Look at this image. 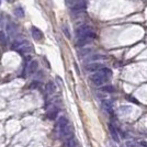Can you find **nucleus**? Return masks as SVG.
I'll use <instances>...</instances> for the list:
<instances>
[{
  "label": "nucleus",
  "mask_w": 147,
  "mask_h": 147,
  "mask_svg": "<svg viewBox=\"0 0 147 147\" xmlns=\"http://www.w3.org/2000/svg\"><path fill=\"white\" fill-rule=\"evenodd\" d=\"M111 74L112 73H111V70L109 68L103 67L101 68L100 70H98V71H96L94 74H92L90 76V79H91V81L94 85L101 86L109 79V77H111Z\"/></svg>",
  "instance_id": "f257e3e1"
},
{
  "label": "nucleus",
  "mask_w": 147,
  "mask_h": 147,
  "mask_svg": "<svg viewBox=\"0 0 147 147\" xmlns=\"http://www.w3.org/2000/svg\"><path fill=\"white\" fill-rule=\"evenodd\" d=\"M12 49L18 51L19 53H23V54H26V53H31L33 51V46L32 44L26 41L24 38H16L12 43Z\"/></svg>",
  "instance_id": "f03ea898"
},
{
  "label": "nucleus",
  "mask_w": 147,
  "mask_h": 147,
  "mask_svg": "<svg viewBox=\"0 0 147 147\" xmlns=\"http://www.w3.org/2000/svg\"><path fill=\"white\" fill-rule=\"evenodd\" d=\"M76 36L78 40L85 38V37L92 36L93 37V33H92V29L89 25H81L76 30Z\"/></svg>",
  "instance_id": "7ed1b4c3"
},
{
  "label": "nucleus",
  "mask_w": 147,
  "mask_h": 147,
  "mask_svg": "<svg viewBox=\"0 0 147 147\" xmlns=\"http://www.w3.org/2000/svg\"><path fill=\"white\" fill-rule=\"evenodd\" d=\"M59 129V133L66 140H70V138H73L74 137V131H73V127L70 126V124L68 123L66 125H64V126H61V127H58Z\"/></svg>",
  "instance_id": "20e7f679"
},
{
  "label": "nucleus",
  "mask_w": 147,
  "mask_h": 147,
  "mask_svg": "<svg viewBox=\"0 0 147 147\" xmlns=\"http://www.w3.org/2000/svg\"><path fill=\"white\" fill-rule=\"evenodd\" d=\"M31 33H32V36H33V38L35 41H42L44 38L43 32L40 30V29L35 28V26H32L31 28Z\"/></svg>",
  "instance_id": "39448f33"
},
{
  "label": "nucleus",
  "mask_w": 147,
  "mask_h": 147,
  "mask_svg": "<svg viewBox=\"0 0 147 147\" xmlns=\"http://www.w3.org/2000/svg\"><path fill=\"white\" fill-rule=\"evenodd\" d=\"M36 69H37V61H32L26 65V67H25V74L26 75H33V74L36 71Z\"/></svg>",
  "instance_id": "423d86ee"
},
{
  "label": "nucleus",
  "mask_w": 147,
  "mask_h": 147,
  "mask_svg": "<svg viewBox=\"0 0 147 147\" xmlns=\"http://www.w3.org/2000/svg\"><path fill=\"white\" fill-rule=\"evenodd\" d=\"M104 66L101 64V63H91V64H89V65H87L86 66V69L88 71H98L100 70L101 68H103Z\"/></svg>",
  "instance_id": "0eeeda50"
},
{
  "label": "nucleus",
  "mask_w": 147,
  "mask_h": 147,
  "mask_svg": "<svg viewBox=\"0 0 147 147\" xmlns=\"http://www.w3.org/2000/svg\"><path fill=\"white\" fill-rule=\"evenodd\" d=\"M57 113H58V110L55 105H49V108L47 109V113L46 115L49 120H54L56 117H57Z\"/></svg>",
  "instance_id": "6e6552de"
},
{
  "label": "nucleus",
  "mask_w": 147,
  "mask_h": 147,
  "mask_svg": "<svg viewBox=\"0 0 147 147\" xmlns=\"http://www.w3.org/2000/svg\"><path fill=\"white\" fill-rule=\"evenodd\" d=\"M109 131H110V134H111V136H112V138H113V141L117 142V143L120 142V137H119V134H117V131L114 129V126H113L112 124L109 125Z\"/></svg>",
  "instance_id": "1a4fd4ad"
},
{
  "label": "nucleus",
  "mask_w": 147,
  "mask_h": 147,
  "mask_svg": "<svg viewBox=\"0 0 147 147\" xmlns=\"http://www.w3.org/2000/svg\"><path fill=\"white\" fill-rule=\"evenodd\" d=\"M6 30L10 36H13V35H16V33H17V26H16V24H13V23H8Z\"/></svg>",
  "instance_id": "9d476101"
},
{
  "label": "nucleus",
  "mask_w": 147,
  "mask_h": 147,
  "mask_svg": "<svg viewBox=\"0 0 147 147\" xmlns=\"http://www.w3.org/2000/svg\"><path fill=\"white\" fill-rule=\"evenodd\" d=\"M102 107H103V109L107 112L112 113V102H111L110 100H103L102 101Z\"/></svg>",
  "instance_id": "9b49d317"
},
{
  "label": "nucleus",
  "mask_w": 147,
  "mask_h": 147,
  "mask_svg": "<svg viewBox=\"0 0 147 147\" xmlns=\"http://www.w3.org/2000/svg\"><path fill=\"white\" fill-rule=\"evenodd\" d=\"M45 90L49 94H52L53 92H55L56 90V86L54 85V82H47V85L45 87Z\"/></svg>",
  "instance_id": "f8f14e48"
},
{
  "label": "nucleus",
  "mask_w": 147,
  "mask_h": 147,
  "mask_svg": "<svg viewBox=\"0 0 147 147\" xmlns=\"http://www.w3.org/2000/svg\"><path fill=\"white\" fill-rule=\"evenodd\" d=\"M13 14H14L16 17H18V18H23V17H24V10H23L21 7H18V8H16V9L13 10Z\"/></svg>",
  "instance_id": "ddd939ff"
},
{
  "label": "nucleus",
  "mask_w": 147,
  "mask_h": 147,
  "mask_svg": "<svg viewBox=\"0 0 147 147\" xmlns=\"http://www.w3.org/2000/svg\"><path fill=\"white\" fill-rule=\"evenodd\" d=\"M101 91L109 92V93H111V92L114 91V88H113L112 86H103L102 88H101Z\"/></svg>",
  "instance_id": "4468645a"
},
{
  "label": "nucleus",
  "mask_w": 147,
  "mask_h": 147,
  "mask_svg": "<svg viewBox=\"0 0 147 147\" xmlns=\"http://www.w3.org/2000/svg\"><path fill=\"white\" fill-rule=\"evenodd\" d=\"M0 42L3 44L7 43V36H6V33L3 31H0Z\"/></svg>",
  "instance_id": "2eb2a0df"
},
{
  "label": "nucleus",
  "mask_w": 147,
  "mask_h": 147,
  "mask_svg": "<svg viewBox=\"0 0 147 147\" xmlns=\"http://www.w3.org/2000/svg\"><path fill=\"white\" fill-rule=\"evenodd\" d=\"M140 147H147V142L146 141H141L140 142Z\"/></svg>",
  "instance_id": "dca6fc26"
},
{
  "label": "nucleus",
  "mask_w": 147,
  "mask_h": 147,
  "mask_svg": "<svg viewBox=\"0 0 147 147\" xmlns=\"http://www.w3.org/2000/svg\"><path fill=\"white\" fill-rule=\"evenodd\" d=\"M64 33H66V35H67V37H70V34H69V32H68L67 28H64Z\"/></svg>",
  "instance_id": "f3484780"
},
{
  "label": "nucleus",
  "mask_w": 147,
  "mask_h": 147,
  "mask_svg": "<svg viewBox=\"0 0 147 147\" xmlns=\"http://www.w3.org/2000/svg\"><path fill=\"white\" fill-rule=\"evenodd\" d=\"M1 22H2V17L0 16V24H1Z\"/></svg>",
  "instance_id": "a211bd4d"
},
{
  "label": "nucleus",
  "mask_w": 147,
  "mask_h": 147,
  "mask_svg": "<svg viewBox=\"0 0 147 147\" xmlns=\"http://www.w3.org/2000/svg\"><path fill=\"white\" fill-rule=\"evenodd\" d=\"M7 1H8V2H13L14 0H7Z\"/></svg>",
  "instance_id": "6ab92c4d"
},
{
  "label": "nucleus",
  "mask_w": 147,
  "mask_h": 147,
  "mask_svg": "<svg viewBox=\"0 0 147 147\" xmlns=\"http://www.w3.org/2000/svg\"><path fill=\"white\" fill-rule=\"evenodd\" d=\"M0 3H1V0H0Z\"/></svg>",
  "instance_id": "aec40b11"
}]
</instances>
